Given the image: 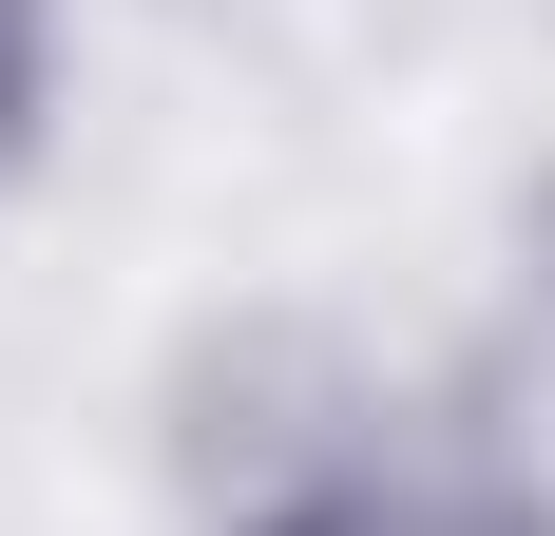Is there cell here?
Segmentation results:
<instances>
[{"label":"cell","instance_id":"obj_1","mask_svg":"<svg viewBox=\"0 0 555 536\" xmlns=\"http://www.w3.org/2000/svg\"><path fill=\"white\" fill-rule=\"evenodd\" d=\"M20 97H39V0H0V135H20Z\"/></svg>","mask_w":555,"mask_h":536},{"label":"cell","instance_id":"obj_2","mask_svg":"<svg viewBox=\"0 0 555 536\" xmlns=\"http://www.w3.org/2000/svg\"><path fill=\"white\" fill-rule=\"evenodd\" d=\"M460 536H555V518H517V498H479V518H460Z\"/></svg>","mask_w":555,"mask_h":536}]
</instances>
